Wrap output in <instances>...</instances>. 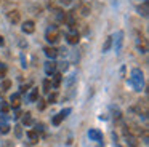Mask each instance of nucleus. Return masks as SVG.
<instances>
[{
  "mask_svg": "<svg viewBox=\"0 0 149 147\" xmlns=\"http://www.w3.org/2000/svg\"><path fill=\"white\" fill-rule=\"evenodd\" d=\"M132 85L135 88V91H141L144 86V78H143L141 69H133L132 70Z\"/></svg>",
  "mask_w": 149,
  "mask_h": 147,
  "instance_id": "1",
  "label": "nucleus"
},
{
  "mask_svg": "<svg viewBox=\"0 0 149 147\" xmlns=\"http://www.w3.org/2000/svg\"><path fill=\"white\" fill-rule=\"evenodd\" d=\"M45 38L47 42H50V43H56V42L59 40V31L56 26H50L48 29H47L45 32Z\"/></svg>",
  "mask_w": 149,
  "mask_h": 147,
  "instance_id": "2",
  "label": "nucleus"
},
{
  "mask_svg": "<svg viewBox=\"0 0 149 147\" xmlns=\"http://www.w3.org/2000/svg\"><path fill=\"white\" fill-rule=\"evenodd\" d=\"M69 114H71V109H69V107H66V109H63V110H59L58 114H56L55 117H53L52 123L55 125V126H59V125H61V121L64 120V118L68 117Z\"/></svg>",
  "mask_w": 149,
  "mask_h": 147,
  "instance_id": "3",
  "label": "nucleus"
},
{
  "mask_svg": "<svg viewBox=\"0 0 149 147\" xmlns=\"http://www.w3.org/2000/svg\"><path fill=\"white\" fill-rule=\"evenodd\" d=\"M136 46H138L139 53H148V40H146L143 35H139V32L136 34Z\"/></svg>",
  "mask_w": 149,
  "mask_h": 147,
  "instance_id": "4",
  "label": "nucleus"
},
{
  "mask_svg": "<svg viewBox=\"0 0 149 147\" xmlns=\"http://www.w3.org/2000/svg\"><path fill=\"white\" fill-rule=\"evenodd\" d=\"M136 110H138L139 115H143V118H148V102H146V99H143V101H138V104H136Z\"/></svg>",
  "mask_w": 149,
  "mask_h": 147,
  "instance_id": "5",
  "label": "nucleus"
},
{
  "mask_svg": "<svg viewBox=\"0 0 149 147\" xmlns=\"http://www.w3.org/2000/svg\"><path fill=\"white\" fill-rule=\"evenodd\" d=\"M88 137H90V141L101 142L103 141V133L100 130H96V128H91V130H88Z\"/></svg>",
  "mask_w": 149,
  "mask_h": 147,
  "instance_id": "6",
  "label": "nucleus"
},
{
  "mask_svg": "<svg viewBox=\"0 0 149 147\" xmlns=\"http://www.w3.org/2000/svg\"><path fill=\"white\" fill-rule=\"evenodd\" d=\"M7 18H8V21H10V22H13V24H18V22L21 21V13L18 11V10H13V11H8Z\"/></svg>",
  "mask_w": 149,
  "mask_h": 147,
  "instance_id": "7",
  "label": "nucleus"
},
{
  "mask_svg": "<svg viewBox=\"0 0 149 147\" xmlns=\"http://www.w3.org/2000/svg\"><path fill=\"white\" fill-rule=\"evenodd\" d=\"M19 105H21V94L16 93V94H13L10 99V107L11 109H19Z\"/></svg>",
  "mask_w": 149,
  "mask_h": 147,
  "instance_id": "8",
  "label": "nucleus"
},
{
  "mask_svg": "<svg viewBox=\"0 0 149 147\" xmlns=\"http://www.w3.org/2000/svg\"><path fill=\"white\" fill-rule=\"evenodd\" d=\"M56 67H58V64H56L55 61H48V62H45V72H47V75H53V74L56 72Z\"/></svg>",
  "mask_w": 149,
  "mask_h": 147,
  "instance_id": "9",
  "label": "nucleus"
},
{
  "mask_svg": "<svg viewBox=\"0 0 149 147\" xmlns=\"http://www.w3.org/2000/svg\"><path fill=\"white\" fill-rule=\"evenodd\" d=\"M34 31H36V24H34V21H26L23 24V32L24 34H34Z\"/></svg>",
  "mask_w": 149,
  "mask_h": 147,
  "instance_id": "10",
  "label": "nucleus"
},
{
  "mask_svg": "<svg viewBox=\"0 0 149 147\" xmlns=\"http://www.w3.org/2000/svg\"><path fill=\"white\" fill-rule=\"evenodd\" d=\"M27 137H29V141L32 144H37V142H39V139H40V134L37 133L36 130H31V131H27Z\"/></svg>",
  "mask_w": 149,
  "mask_h": 147,
  "instance_id": "11",
  "label": "nucleus"
},
{
  "mask_svg": "<svg viewBox=\"0 0 149 147\" xmlns=\"http://www.w3.org/2000/svg\"><path fill=\"white\" fill-rule=\"evenodd\" d=\"M66 40H68V43H71V45H77L79 43V34L77 32H71V34L66 35Z\"/></svg>",
  "mask_w": 149,
  "mask_h": 147,
  "instance_id": "12",
  "label": "nucleus"
},
{
  "mask_svg": "<svg viewBox=\"0 0 149 147\" xmlns=\"http://www.w3.org/2000/svg\"><path fill=\"white\" fill-rule=\"evenodd\" d=\"M43 51H45V54H47L48 58H52V59H55V58L59 54V53H58V50H56V48H53V46H47Z\"/></svg>",
  "mask_w": 149,
  "mask_h": 147,
  "instance_id": "13",
  "label": "nucleus"
},
{
  "mask_svg": "<svg viewBox=\"0 0 149 147\" xmlns=\"http://www.w3.org/2000/svg\"><path fill=\"white\" fill-rule=\"evenodd\" d=\"M138 13H139L141 16H144V18L149 15V6H148V2H146V3H143V5H139V6H138Z\"/></svg>",
  "mask_w": 149,
  "mask_h": 147,
  "instance_id": "14",
  "label": "nucleus"
},
{
  "mask_svg": "<svg viewBox=\"0 0 149 147\" xmlns=\"http://www.w3.org/2000/svg\"><path fill=\"white\" fill-rule=\"evenodd\" d=\"M61 80H63V75H61V74H53V83H52V86L58 88V86L61 85Z\"/></svg>",
  "mask_w": 149,
  "mask_h": 147,
  "instance_id": "15",
  "label": "nucleus"
},
{
  "mask_svg": "<svg viewBox=\"0 0 149 147\" xmlns=\"http://www.w3.org/2000/svg\"><path fill=\"white\" fill-rule=\"evenodd\" d=\"M23 123L26 125V126L32 125V114H31V112H26V114H23Z\"/></svg>",
  "mask_w": 149,
  "mask_h": 147,
  "instance_id": "16",
  "label": "nucleus"
},
{
  "mask_svg": "<svg viewBox=\"0 0 149 147\" xmlns=\"http://www.w3.org/2000/svg\"><path fill=\"white\" fill-rule=\"evenodd\" d=\"M37 99H39V88H32V91H31V94H29V101L37 102Z\"/></svg>",
  "mask_w": 149,
  "mask_h": 147,
  "instance_id": "17",
  "label": "nucleus"
},
{
  "mask_svg": "<svg viewBox=\"0 0 149 147\" xmlns=\"http://www.w3.org/2000/svg\"><path fill=\"white\" fill-rule=\"evenodd\" d=\"M122 37H123V32H117V38H116V51L120 50V46H122Z\"/></svg>",
  "mask_w": 149,
  "mask_h": 147,
  "instance_id": "18",
  "label": "nucleus"
},
{
  "mask_svg": "<svg viewBox=\"0 0 149 147\" xmlns=\"http://www.w3.org/2000/svg\"><path fill=\"white\" fill-rule=\"evenodd\" d=\"M111 46H112V37H107L104 45H103V53H107L111 50Z\"/></svg>",
  "mask_w": 149,
  "mask_h": 147,
  "instance_id": "19",
  "label": "nucleus"
},
{
  "mask_svg": "<svg viewBox=\"0 0 149 147\" xmlns=\"http://www.w3.org/2000/svg\"><path fill=\"white\" fill-rule=\"evenodd\" d=\"M77 13H80L82 16H87L88 13H90V6H88V5H80V6H79V10H77Z\"/></svg>",
  "mask_w": 149,
  "mask_h": 147,
  "instance_id": "20",
  "label": "nucleus"
},
{
  "mask_svg": "<svg viewBox=\"0 0 149 147\" xmlns=\"http://www.w3.org/2000/svg\"><path fill=\"white\" fill-rule=\"evenodd\" d=\"M50 91H52V82L43 80V93H50Z\"/></svg>",
  "mask_w": 149,
  "mask_h": 147,
  "instance_id": "21",
  "label": "nucleus"
},
{
  "mask_svg": "<svg viewBox=\"0 0 149 147\" xmlns=\"http://www.w3.org/2000/svg\"><path fill=\"white\" fill-rule=\"evenodd\" d=\"M10 86H11L10 80H3V82H2V86H0V89H2V91H7V89H10Z\"/></svg>",
  "mask_w": 149,
  "mask_h": 147,
  "instance_id": "22",
  "label": "nucleus"
},
{
  "mask_svg": "<svg viewBox=\"0 0 149 147\" xmlns=\"http://www.w3.org/2000/svg\"><path fill=\"white\" fill-rule=\"evenodd\" d=\"M0 109H2V114L7 115V114H8V110H10V105H8L7 102H0Z\"/></svg>",
  "mask_w": 149,
  "mask_h": 147,
  "instance_id": "23",
  "label": "nucleus"
},
{
  "mask_svg": "<svg viewBox=\"0 0 149 147\" xmlns=\"http://www.w3.org/2000/svg\"><path fill=\"white\" fill-rule=\"evenodd\" d=\"M7 75V66L3 62H0V78H3Z\"/></svg>",
  "mask_w": 149,
  "mask_h": 147,
  "instance_id": "24",
  "label": "nucleus"
},
{
  "mask_svg": "<svg viewBox=\"0 0 149 147\" xmlns=\"http://www.w3.org/2000/svg\"><path fill=\"white\" fill-rule=\"evenodd\" d=\"M56 99H58V94H56V93H52V94L48 96V102H50V104H56Z\"/></svg>",
  "mask_w": 149,
  "mask_h": 147,
  "instance_id": "25",
  "label": "nucleus"
},
{
  "mask_svg": "<svg viewBox=\"0 0 149 147\" xmlns=\"http://www.w3.org/2000/svg\"><path fill=\"white\" fill-rule=\"evenodd\" d=\"M0 133H2V134H7V133H10V126H8L7 123H5V125H2V126H0Z\"/></svg>",
  "mask_w": 149,
  "mask_h": 147,
  "instance_id": "26",
  "label": "nucleus"
},
{
  "mask_svg": "<svg viewBox=\"0 0 149 147\" xmlns=\"http://www.w3.org/2000/svg\"><path fill=\"white\" fill-rule=\"evenodd\" d=\"M43 130H45V125H43V123H37V125H36V131H37L39 134H42Z\"/></svg>",
  "mask_w": 149,
  "mask_h": 147,
  "instance_id": "27",
  "label": "nucleus"
},
{
  "mask_svg": "<svg viewBox=\"0 0 149 147\" xmlns=\"http://www.w3.org/2000/svg\"><path fill=\"white\" fill-rule=\"evenodd\" d=\"M15 134H16V137H21V136H23V130H21L19 125H16V126H15Z\"/></svg>",
  "mask_w": 149,
  "mask_h": 147,
  "instance_id": "28",
  "label": "nucleus"
},
{
  "mask_svg": "<svg viewBox=\"0 0 149 147\" xmlns=\"http://www.w3.org/2000/svg\"><path fill=\"white\" fill-rule=\"evenodd\" d=\"M37 101H39V110H43V109L47 107L45 101H43V99H37Z\"/></svg>",
  "mask_w": 149,
  "mask_h": 147,
  "instance_id": "29",
  "label": "nucleus"
},
{
  "mask_svg": "<svg viewBox=\"0 0 149 147\" xmlns=\"http://www.w3.org/2000/svg\"><path fill=\"white\" fill-rule=\"evenodd\" d=\"M15 110H16V114H15V115H13V117H15V118H19V117H21V115H23V114H21V112H19V110H18V109H15Z\"/></svg>",
  "mask_w": 149,
  "mask_h": 147,
  "instance_id": "30",
  "label": "nucleus"
},
{
  "mask_svg": "<svg viewBox=\"0 0 149 147\" xmlns=\"http://www.w3.org/2000/svg\"><path fill=\"white\" fill-rule=\"evenodd\" d=\"M27 88H29V85H26V86L23 85V86H21V93H26V91H27Z\"/></svg>",
  "mask_w": 149,
  "mask_h": 147,
  "instance_id": "31",
  "label": "nucleus"
},
{
  "mask_svg": "<svg viewBox=\"0 0 149 147\" xmlns=\"http://www.w3.org/2000/svg\"><path fill=\"white\" fill-rule=\"evenodd\" d=\"M3 45H5V40H3V37L0 35V46H3Z\"/></svg>",
  "mask_w": 149,
  "mask_h": 147,
  "instance_id": "32",
  "label": "nucleus"
},
{
  "mask_svg": "<svg viewBox=\"0 0 149 147\" xmlns=\"http://www.w3.org/2000/svg\"><path fill=\"white\" fill-rule=\"evenodd\" d=\"M5 147H13V146H11L10 142H5Z\"/></svg>",
  "mask_w": 149,
  "mask_h": 147,
  "instance_id": "33",
  "label": "nucleus"
}]
</instances>
